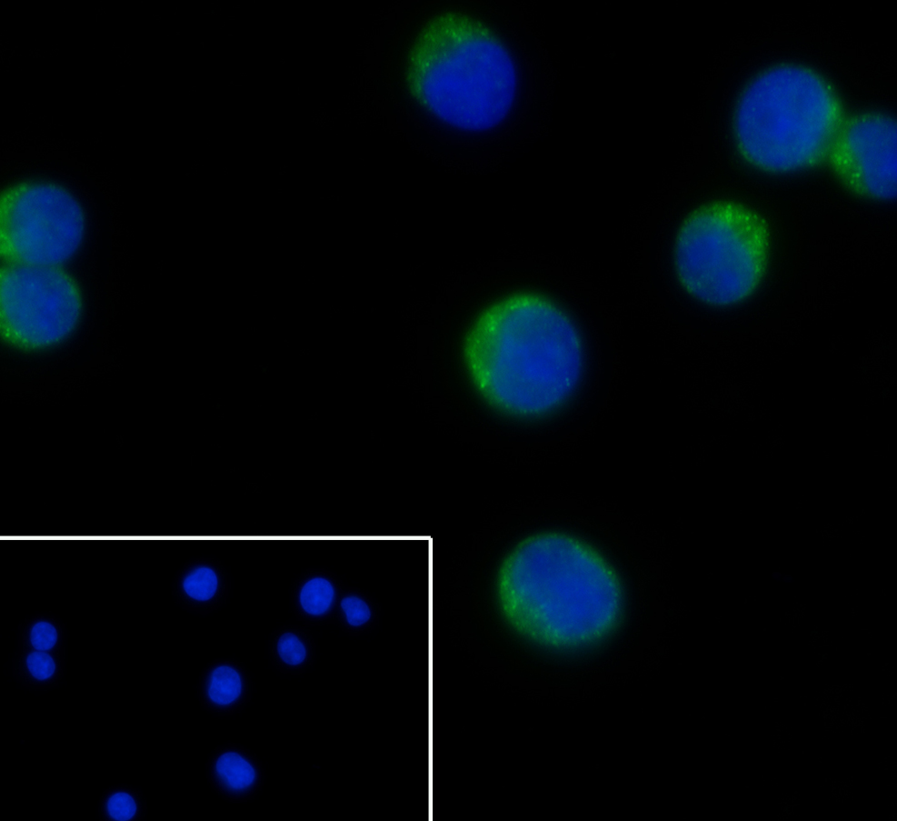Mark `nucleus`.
I'll list each match as a JSON object with an SVG mask.
<instances>
[{"mask_svg":"<svg viewBox=\"0 0 897 821\" xmlns=\"http://www.w3.org/2000/svg\"><path fill=\"white\" fill-rule=\"evenodd\" d=\"M83 308L82 290L63 266H2L1 331L13 345L40 350L63 342L78 325Z\"/></svg>","mask_w":897,"mask_h":821,"instance_id":"nucleus-4","label":"nucleus"},{"mask_svg":"<svg viewBox=\"0 0 897 821\" xmlns=\"http://www.w3.org/2000/svg\"><path fill=\"white\" fill-rule=\"evenodd\" d=\"M826 162L855 196L891 201L897 188V127L891 115L863 110L844 118Z\"/></svg>","mask_w":897,"mask_h":821,"instance_id":"nucleus-5","label":"nucleus"},{"mask_svg":"<svg viewBox=\"0 0 897 821\" xmlns=\"http://www.w3.org/2000/svg\"><path fill=\"white\" fill-rule=\"evenodd\" d=\"M377 616V606L365 593L355 587L343 588L335 604L334 625L348 635L356 636L370 631Z\"/></svg>","mask_w":897,"mask_h":821,"instance_id":"nucleus-12","label":"nucleus"},{"mask_svg":"<svg viewBox=\"0 0 897 821\" xmlns=\"http://www.w3.org/2000/svg\"><path fill=\"white\" fill-rule=\"evenodd\" d=\"M146 800L139 789L116 785L105 789L99 799L101 821H140L146 812Z\"/></svg>","mask_w":897,"mask_h":821,"instance_id":"nucleus-14","label":"nucleus"},{"mask_svg":"<svg viewBox=\"0 0 897 821\" xmlns=\"http://www.w3.org/2000/svg\"><path fill=\"white\" fill-rule=\"evenodd\" d=\"M253 683L242 662L233 658L214 659L200 674L198 699L208 712L232 716L251 701Z\"/></svg>","mask_w":897,"mask_h":821,"instance_id":"nucleus-8","label":"nucleus"},{"mask_svg":"<svg viewBox=\"0 0 897 821\" xmlns=\"http://www.w3.org/2000/svg\"><path fill=\"white\" fill-rule=\"evenodd\" d=\"M18 628L17 648L65 652V625L55 616L36 614L25 618Z\"/></svg>","mask_w":897,"mask_h":821,"instance_id":"nucleus-13","label":"nucleus"},{"mask_svg":"<svg viewBox=\"0 0 897 821\" xmlns=\"http://www.w3.org/2000/svg\"><path fill=\"white\" fill-rule=\"evenodd\" d=\"M0 228L6 263L63 266L81 249L87 222L68 191L55 184L29 182L2 196Z\"/></svg>","mask_w":897,"mask_h":821,"instance_id":"nucleus-3","label":"nucleus"},{"mask_svg":"<svg viewBox=\"0 0 897 821\" xmlns=\"http://www.w3.org/2000/svg\"><path fill=\"white\" fill-rule=\"evenodd\" d=\"M673 280L696 302L739 305L764 281L772 241L766 218L739 201L717 199L687 213L673 232Z\"/></svg>","mask_w":897,"mask_h":821,"instance_id":"nucleus-2","label":"nucleus"},{"mask_svg":"<svg viewBox=\"0 0 897 821\" xmlns=\"http://www.w3.org/2000/svg\"><path fill=\"white\" fill-rule=\"evenodd\" d=\"M344 585L332 571L308 568L292 585L291 605L305 626L334 624V608Z\"/></svg>","mask_w":897,"mask_h":821,"instance_id":"nucleus-9","label":"nucleus"},{"mask_svg":"<svg viewBox=\"0 0 897 821\" xmlns=\"http://www.w3.org/2000/svg\"><path fill=\"white\" fill-rule=\"evenodd\" d=\"M65 672V652L17 648L13 658V676L24 686L49 689L56 686Z\"/></svg>","mask_w":897,"mask_h":821,"instance_id":"nucleus-11","label":"nucleus"},{"mask_svg":"<svg viewBox=\"0 0 897 821\" xmlns=\"http://www.w3.org/2000/svg\"><path fill=\"white\" fill-rule=\"evenodd\" d=\"M230 581L222 562L211 557L187 561L178 570L172 585V595L182 608L207 615L224 605Z\"/></svg>","mask_w":897,"mask_h":821,"instance_id":"nucleus-7","label":"nucleus"},{"mask_svg":"<svg viewBox=\"0 0 897 821\" xmlns=\"http://www.w3.org/2000/svg\"><path fill=\"white\" fill-rule=\"evenodd\" d=\"M846 115L840 92L820 70L779 62L755 73L740 90L732 113L733 144L756 171H809L826 162Z\"/></svg>","mask_w":897,"mask_h":821,"instance_id":"nucleus-1","label":"nucleus"},{"mask_svg":"<svg viewBox=\"0 0 897 821\" xmlns=\"http://www.w3.org/2000/svg\"><path fill=\"white\" fill-rule=\"evenodd\" d=\"M212 789L231 803L256 797L264 782V770L256 754L234 743L216 746L205 764Z\"/></svg>","mask_w":897,"mask_h":821,"instance_id":"nucleus-6","label":"nucleus"},{"mask_svg":"<svg viewBox=\"0 0 897 821\" xmlns=\"http://www.w3.org/2000/svg\"><path fill=\"white\" fill-rule=\"evenodd\" d=\"M315 650L314 636L305 625L284 626L270 635V660L283 674L304 673L314 662Z\"/></svg>","mask_w":897,"mask_h":821,"instance_id":"nucleus-10","label":"nucleus"}]
</instances>
